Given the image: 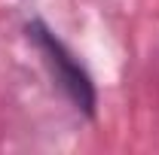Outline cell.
<instances>
[{"label": "cell", "mask_w": 159, "mask_h": 155, "mask_svg": "<svg viewBox=\"0 0 159 155\" xmlns=\"http://www.w3.org/2000/svg\"><path fill=\"white\" fill-rule=\"evenodd\" d=\"M28 40H34L37 52L43 55L49 73L58 82V88L64 91V97L77 107L80 113L92 116V113H95V103H98L95 82L89 76V70L80 64V58L67 49V43H64L55 31H49L43 21H31V24H28Z\"/></svg>", "instance_id": "6da1fadb"}]
</instances>
